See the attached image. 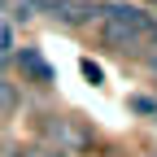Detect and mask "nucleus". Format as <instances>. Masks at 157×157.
<instances>
[{
	"label": "nucleus",
	"mask_w": 157,
	"mask_h": 157,
	"mask_svg": "<svg viewBox=\"0 0 157 157\" xmlns=\"http://www.w3.org/2000/svg\"><path fill=\"white\" fill-rule=\"evenodd\" d=\"M101 35L113 52H135L153 39V22L144 9H131V5H118L101 13Z\"/></svg>",
	"instance_id": "1"
},
{
	"label": "nucleus",
	"mask_w": 157,
	"mask_h": 157,
	"mask_svg": "<svg viewBox=\"0 0 157 157\" xmlns=\"http://www.w3.org/2000/svg\"><path fill=\"white\" fill-rule=\"evenodd\" d=\"M22 66H26V70H31V74L39 78V83H48V78H52V70H48L44 61H39V57H35V52H22Z\"/></svg>",
	"instance_id": "2"
},
{
	"label": "nucleus",
	"mask_w": 157,
	"mask_h": 157,
	"mask_svg": "<svg viewBox=\"0 0 157 157\" xmlns=\"http://www.w3.org/2000/svg\"><path fill=\"white\" fill-rule=\"evenodd\" d=\"M9 109H13V87L5 83V78H0V118H5Z\"/></svg>",
	"instance_id": "3"
},
{
	"label": "nucleus",
	"mask_w": 157,
	"mask_h": 157,
	"mask_svg": "<svg viewBox=\"0 0 157 157\" xmlns=\"http://www.w3.org/2000/svg\"><path fill=\"white\" fill-rule=\"evenodd\" d=\"M83 74L92 78V83H101V66H96V61H83Z\"/></svg>",
	"instance_id": "4"
},
{
	"label": "nucleus",
	"mask_w": 157,
	"mask_h": 157,
	"mask_svg": "<svg viewBox=\"0 0 157 157\" xmlns=\"http://www.w3.org/2000/svg\"><path fill=\"white\" fill-rule=\"evenodd\" d=\"M131 105H135V109H140V113H157V105H153V101H144V96H135V101H131Z\"/></svg>",
	"instance_id": "5"
},
{
	"label": "nucleus",
	"mask_w": 157,
	"mask_h": 157,
	"mask_svg": "<svg viewBox=\"0 0 157 157\" xmlns=\"http://www.w3.org/2000/svg\"><path fill=\"white\" fill-rule=\"evenodd\" d=\"M26 157H39V153H26ZM44 157H66V153H61V148H57V153H44Z\"/></svg>",
	"instance_id": "6"
},
{
	"label": "nucleus",
	"mask_w": 157,
	"mask_h": 157,
	"mask_svg": "<svg viewBox=\"0 0 157 157\" xmlns=\"http://www.w3.org/2000/svg\"><path fill=\"white\" fill-rule=\"evenodd\" d=\"M148 70H153V74H157V52H153V57H148Z\"/></svg>",
	"instance_id": "7"
},
{
	"label": "nucleus",
	"mask_w": 157,
	"mask_h": 157,
	"mask_svg": "<svg viewBox=\"0 0 157 157\" xmlns=\"http://www.w3.org/2000/svg\"><path fill=\"white\" fill-rule=\"evenodd\" d=\"M153 44H157V26H153Z\"/></svg>",
	"instance_id": "8"
}]
</instances>
